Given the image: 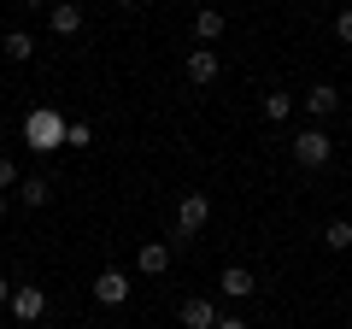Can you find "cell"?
Wrapping results in <instances>:
<instances>
[{
  "label": "cell",
  "mask_w": 352,
  "mask_h": 329,
  "mask_svg": "<svg viewBox=\"0 0 352 329\" xmlns=\"http://www.w3.org/2000/svg\"><path fill=\"white\" fill-rule=\"evenodd\" d=\"M176 323H182V329H217V306L194 294V300H182V312H176Z\"/></svg>",
  "instance_id": "obj_7"
},
{
  "label": "cell",
  "mask_w": 352,
  "mask_h": 329,
  "mask_svg": "<svg viewBox=\"0 0 352 329\" xmlns=\"http://www.w3.org/2000/svg\"><path fill=\"white\" fill-rule=\"evenodd\" d=\"M47 194H53L47 177H24V182H18V200H24L30 212H36V206H47Z\"/></svg>",
  "instance_id": "obj_13"
},
{
  "label": "cell",
  "mask_w": 352,
  "mask_h": 329,
  "mask_svg": "<svg viewBox=\"0 0 352 329\" xmlns=\"http://www.w3.org/2000/svg\"><path fill=\"white\" fill-rule=\"evenodd\" d=\"M94 300H100V306H124V300H129V270L106 265L100 277H94Z\"/></svg>",
  "instance_id": "obj_5"
},
{
  "label": "cell",
  "mask_w": 352,
  "mask_h": 329,
  "mask_svg": "<svg viewBox=\"0 0 352 329\" xmlns=\"http://www.w3.org/2000/svg\"><path fill=\"white\" fill-rule=\"evenodd\" d=\"M12 182H18V164L6 159V153H0V189H12Z\"/></svg>",
  "instance_id": "obj_19"
},
{
  "label": "cell",
  "mask_w": 352,
  "mask_h": 329,
  "mask_svg": "<svg viewBox=\"0 0 352 329\" xmlns=\"http://www.w3.org/2000/svg\"><path fill=\"white\" fill-rule=\"evenodd\" d=\"M329 153H335V141L323 136V124H311V129H300V136H294V159H300L305 171H323Z\"/></svg>",
  "instance_id": "obj_2"
},
{
  "label": "cell",
  "mask_w": 352,
  "mask_h": 329,
  "mask_svg": "<svg viewBox=\"0 0 352 329\" xmlns=\"http://www.w3.org/2000/svg\"><path fill=\"white\" fill-rule=\"evenodd\" d=\"M118 6H135V0H118Z\"/></svg>",
  "instance_id": "obj_24"
},
{
  "label": "cell",
  "mask_w": 352,
  "mask_h": 329,
  "mask_svg": "<svg viewBox=\"0 0 352 329\" xmlns=\"http://www.w3.org/2000/svg\"><path fill=\"white\" fill-rule=\"evenodd\" d=\"M194 36H200V41H217V36H223V12H217V6H206V12L194 18Z\"/></svg>",
  "instance_id": "obj_16"
},
{
  "label": "cell",
  "mask_w": 352,
  "mask_h": 329,
  "mask_svg": "<svg viewBox=\"0 0 352 329\" xmlns=\"http://www.w3.org/2000/svg\"><path fill=\"white\" fill-rule=\"evenodd\" d=\"M6 300H12V282H6V277H0V306H6Z\"/></svg>",
  "instance_id": "obj_21"
},
{
  "label": "cell",
  "mask_w": 352,
  "mask_h": 329,
  "mask_svg": "<svg viewBox=\"0 0 352 329\" xmlns=\"http://www.w3.org/2000/svg\"><path fill=\"white\" fill-rule=\"evenodd\" d=\"M47 24H53V36H76V30H82V6H76V0H53Z\"/></svg>",
  "instance_id": "obj_8"
},
{
  "label": "cell",
  "mask_w": 352,
  "mask_h": 329,
  "mask_svg": "<svg viewBox=\"0 0 352 329\" xmlns=\"http://www.w3.org/2000/svg\"><path fill=\"white\" fill-rule=\"evenodd\" d=\"M24 141H30L36 153L65 147V118H59V112H47V106H41V112H30V118H24Z\"/></svg>",
  "instance_id": "obj_1"
},
{
  "label": "cell",
  "mask_w": 352,
  "mask_h": 329,
  "mask_svg": "<svg viewBox=\"0 0 352 329\" xmlns=\"http://www.w3.org/2000/svg\"><path fill=\"white\" fill-rule=\"evenodd\" d=\"M135 265H141V277H164V270H170V247H164V241H147L135 253Z\"/></svg>",
  "instance_id": "obj_10"
},
{
  "label": "cell",
  "mask_w": 352,
  "mask_h": 329,
  "mask_svg": "<svg viewBox=\"0 0 352 329\" xmlns=\"http://www.w3.org/2000/svg\"><path fill=\"white\" fill-rule=\"evenodd\" d=\"M323 247H335V253L352 247V224H346V217H329V224H323Z\"/></svg>",
  "instance_id": "obj_15"
},
{
  "label": "cell",
  "mask_w": 352,
  "mask_h": 329,
  "mask_svg": "<svg viewBox=\"0 0 352 329\" xmlns=\"http://www.w3.org/2000/svg\"><path fill=\"white\" fill-rule=\"evenodd\" d=\"M252 288H258V282H252L247 265H229V270H223V294H229V300H247Z\"/></svg>",
  "instance_id": "obj_11"
},
{
  "label": "cell",
  "mask_w": 352,
  "mask_h": 329,
  "mask_svg": "<svg viewBox=\"0 0 352 329\" xmlns=\"http://www.w3.org/2000/svg\"><path fill=\"white\" fill-rule=\"evenodd\" d=\"M0 217H6V194H0Z\"/></svg>",
  "instance_id": "obj_23"
},
{
  "label": "cell",
  "mask_w": 352,
  "mask_h": 329,
  "mask_svg": "<svg viewBox=\"0 0 352 329\" xmlns=\"http://www.w3.org/2000/svg\"><path fill=\"white\" fill-rule=\"evenodd\" d=\"M182 71H188V83H200V89H206V83H217V71H223V59H217V47H194Z\"/></svg>",
  "instance_id": "obj_6"
},
{
  "label": "cell",
  "mask_w": 352,
  "mask_h": 329,
  "mask_svg": "<svg viewBox=\"0 0 352 329\" xmlns=\"http://www.w3.org/2000/svg\"><path fill=\"white\" fill-rule=\"evenodd\" d=\"M6 306H12L18 323H36V317H47V294H41L36 282H12V300H6Z\"/></svg>",
  "instance_id": "obj_4"
},
{
  "label": "cell",
  "mask_w": 352,
  "mask_h": 329,
  "mask_svg": "<svg viewBox=\"0 0 352 329\" xmlns=\"http://www.w3.org/2000/svg\"><path fill=\"white\" fill-rule=\"evenodd\" d=\"M258 112L270 118V124H282V118L294 112V94H282V89H270V94H264V100H258Z\"/></svg>",
  "instance_id": "obj_14"
},
{
  "label": "cell",
  "mask_w": 352,
  "mask_h": 329,
  "mask_svg": "<svg viewBox=\"0 0 352 329\" xmlns=\"http://www.w3.org/2000/svg\"><path fill=\"white\" fill-rule=\"evenodd\" d=\"M335 36H340V41H346V47H352V6H346V12H340V18H335Z\"/></svg>",
  "instance_id": "obj_18"
},
{
  "label": "cell",
  "mask_w": 352,
  "mask_h": 329,
  "mask_svg": "<svg viewBox=\"0 0 352 329\" xmlns=\"http://www.w3.org/2000/svg\"><path fill=\"white\" fill-rule=\"evenodd\" d=\"M88 141H94L88 124H65V147H88Z\"/></svg>",
  "instance_id": "obj_17"
},
{
  "label": "cell",
  "mask_w": 352,
  "mask_h": 329,
  "mask_svg": "<svg viewBox=\"0 0 352 329\" xmlns=\"http://www.w3.org/2000/svg\"><path fill=\"white\" fill-rule=\"evenodd\" d=\"M300 106H305V112L317 118V124H323V118H329V112L340 106V94L329 89V83H317V89H305V94H300Z\"/></svg>",
  "instance_id": "obj_9"
},
{
  "label": "cell",
  "mask_w": 352,
  "mask_h": 329,
  "mask_svg": "<svg viewBox=\"0 0 352 329\" xmlns=\"http://www.w3.org/2000/svg\"><path fill=\"white\" fill-rule=\"evenodd\" d=\"M206 217H212V200H206L200 189H194V194H182V200H176V241H182V235H200V229H206Z\"/></svg>",
  "instance_id": "obj_3"
},
{
  "label": "cell",
  "mask_w": 352,
  "mask_h": 329,
  "mask_svg": "<svg viewBox=\"0 0 352 329\" xmlns=\"http://www.w3.org/2000/svg\"><path fill=\"white\" fill-rule=\"evenodd\" d=\"M217 329H252V323H241V317H217Z\"/></svg>",
  "instance_id": "obj_20"
},
{
  "label": "cell",
  "mask_w": 352,
  "mask_h": 329,
  "mask_svg": "<svg viewBox=\"0 0 352 329\" xmlns=\"http://www.w3.org/2000/svg\"><path fill=\"white\" fill-rule=\"evenodd\" d=\"M0 47H6V59H36V36H30V30H6V41H0Z\"/></svg>",
  "instance_id": "obj_12"
},
{
  "label": "cell",
  "mask_w": 352,
  "mask_h": 329,
  "mask_svg": "<svg viewBox=\"0 0 352 329\" xmlns=\"http://www.w3.org/2000/svg\"><path fill=\"white\" fill-rule=\"evenodd\" d=\"M24 6H47V0H24Z\"/></svg>",
  "instance_id": "obj_22"
}]
</instances>
